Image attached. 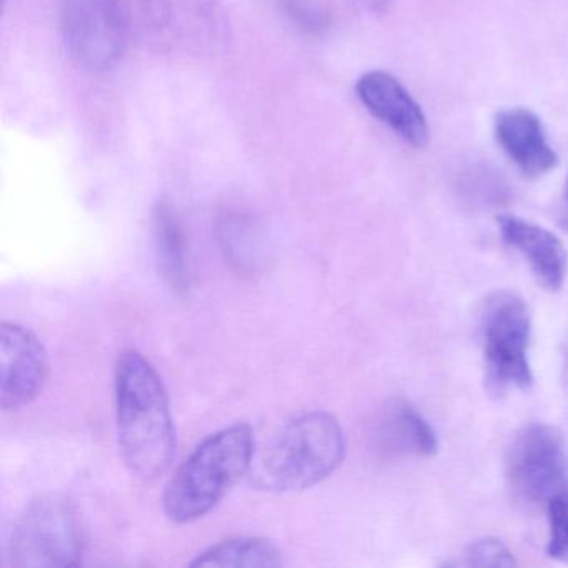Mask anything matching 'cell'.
I'll return each mask as SVG.
<instances>
[{
  "mask_svg": "<svg viewBox=\"0 0 568 568\" xmlns=\"http://www.w3.org/2000/svg\"><path fill=\"white\" fill-rule=\"evenodd\" d=\"M155 254L159 271L165 284L175 294H187L191 288V255L187 235L175 209L168 201H159L152 214Z\"/></svg>",
  "mask_w": 568,
  "mask_h": 568,
  "instance_id": "13",
  "label": "cell"
},
{
  "mask_svg": "<svg viewBox=\"0 0 568 568\" xmlns=\"http://www.w3.org/2000/svg\"><path fill=\"white\" fill-rule=\"evenodd\" d=\"M354 2L362 11L374 16L385 14L394 4V0H354Z\"/></svg>",
  "mask_w": 568,
  "mask_h": 568,
  "instance_id": "19",
  "label": "cell"
},
{
  "mask_svg": "<svg viewBox=\"0 0 568 568\" xmlns=\"http://www.w3.org/2000/svg\"><path fill=\"white\" fill-rule=\"evenodd\" d=\"M381 442L388 450L417 457H434L440 445L427 418L405 400L394 402L382 415Z\"/></svg>",
  "mask_w": 568,
  "mask_h": 568,
  "instance_id": "14",
  "label": "cell"
},
{
  "mask_svg": "<svg viewBox=\"0 0 568 568\" xmlns=\"http://www.w3.org/2000/svg\"><path fill=\"white\" fill-rule=\"evenodd\" d=\"M547 518L548 557L568 564V491H564L548 501Z\"/></svg>",
  "mask_w": 568,
  "mask_h": 568,
  "instance_id": "17",
  "label": "cell"
},
{
  "mask_svg": "<svg viewBox=\"0 0 568 568\" xmlns=\"http://www.w3.org/2000/svg\"><path fill=\"white\" fill-rule=\"evenodd\" d=\"M221 244L229 264L241 272L251 274L258 264V241L254 227L239 215L225 219L221 224Z\"/></svg>",
  "mask_w": 568,
  "mask_h": 568,
  "instance_id": "16",
  "label": "cell"
},
{
  "mask_svg": "<svg viewBox=\"0 0 568 568\" xmlns=\"http://www.w3.org/2000/svg\"><path fill=\"white\" fill-rule=\"evenodd\" d=\"M61 32L72 58L85 68H112L129 39L111 0H61Z\"/></svg>",
  "mask_w": 568,
  "mask_h": 568,
  "instance_id": "8",
  "label": "cell"
},
{
  "mask_svg": "<svg viewBox=\"0 0 568 568\" xmlns=\"http://www.w3.org/2000/svg\"><path fill=\"white\" fill-rule=\"evenodd\" d=\"M48 354L34 332L18 322L0 324V405L19 410L31 404L48 378Z\"/></svg>",
  "mask_w": 568,
  "mask_h": 568,
  "instance_id": "9",
  "label": "cell"
},
{
  "mask_svg": "<svg viewBox=\"0 0 568 568\" xmlns=\"http://www.w3.org/2000/svg\"><path fill=\"white\" fill-rule=\"evenodd\" d=\"M355 92L362 105L405 144L414 149L427 148L430 141L427 119L398 79L384 71L365 72Z\"/></svg>",
  "mask_w": 568,
  "mask_h": 568,
  "instance_id": "10",
  "label": "cell"
},
{
  "mask_svg": "<svg viewBox=\"0 0 568 568\" xmlns=\"http://www.w3.org/2000/svg\"><path fill=\"white\" fill-rule=\"evenodd\" d=\"M494 129L501 151L525 178L540 179L557 168V154L534 112L524 108L505 109L495 118Z\"/></svg>",
  "mask_w": 568,
  "mask_h": 568,
  "instance_id": "12",
  "label": "cell"
},
{
  "mask_svg": "<svg viewBox=\"0 0 568 568\" xmlns=\"http://www.w3.org/2000/svg\"><path fill=\"white\" fill-rule=\"evenodd\" d=\"M115 407L125 467L142 481L158 480L174 458V422L161 375L134 348L122 352L115 365Z\"/></svg>",
  "mask_w": 568,
  "mask_h": 568,
  "instance_id": "1",
  "label": "cell"
},
{
  "mask_svg": "<svg viewBox=\"0 0 568 568\" xmlns=\"http://www.w3.org/2000/svg\"><path fill=\"white\" fill-rule=\"evenodd\" d=\"M481 334L488 392L528 390L534 374L528 362L531 321L527 304L511 292L495 294L481 315Z\"/></svg>",
  "mask_w": 568,
  "mask_h": 568,
  "instance_id": "6",
  "label": "cell"
},
{
  "mask_svg": "<svg viewBox=\"0 0 568 568\" xmlns=\"http://www.w3.org/2000/svg\"><path fill=\"white\" fill-rule=\"evenodd\" d=\"M345 455L341 424L327 412L295 415L255 450L251 481L267 491H301L331 477Z\"/></svg>",
  "mask_w": 568,
  "mask_h": 568,
  "instance_id": "3",
  "label": "cell"
},
{
  "mask_svg": "<svg viewBox=\"0 0 568 568\" xmlns=\"http://www.w3.org/2000/svg\"><path fill=\"white\" fill-rule=\"evenodd\" d=\"M567 202H568V181H567Z\"/></svg>",
  "mask_w": 568,
  "mask_h": 568,
  "instance_id": "20",
  "label": "cell"
},
{
  "mask_svg": "<svg viewBox=\"0 0 568 568\" xmlns=\"http://www.w3.org/2000/svg\"><path fill=\"white\" fill-rule=\"evenodd\" d=\"M282 554L271 540L261 537H235L202 551L191 567H281Z\"/></svg>",
  "mask_w": 568,
  "mask_h": 568,
  "instance_id": "15",
  "label": "cell"
},
{
  "mask_svg": "<svg viewBox=\"0 0 568 568\" xmlns=\"http://www.w3.org/2000/svg\"><path fill=\"white\" fill-rule=\"evenodd\" d=\"M511 487L525 500L544 504L568 491V445L557 427L531 424L515 437L507 457Z\"/></svg>",
  "mask_w": 568,
  "mask_h": 568,
  "instance_id": "7",
  "label": "cell"
},
{
  "mask_svg": "<svg viewBox=\"0 0 568 568\" xmlns=\"http://www.w3.org/2000/svg\"><path fill=\"white\" fill-rule=\"evenodd\" d=\"M254 432L235 424L205 438L165 485L164 511L175 524L205 517L251 471Z\"/></svg>",
  "mask_w": 568,
  "mask_h": 568,
  "instance_id": "4",
  "label": "cell"
},
{
  "mask_svg": "<svg viewBox=\"0 0 568 568\" xmlns=\"http://www.w3.org/2000/svg\"><path fill=\"white\" fill-rule=\"evenodd\" d=\"M458 565L465 567H514L517 565L514 554L507 545L497 538H484L475 541L465 550L464 558Z\"/></svg>",
  "mask_w": 568,
  "mask_h": 568,
  "instance_id": "18",
  "label": "cell"
},
{
  "mask_svg": "<svg viewBox=\"0 0 568 568\" xmlns=\"http://www.w3.org/2000/svg\"><path fill=\"white\" fill-rule=\"evenodd\" d=\"M129 44L182 59L214 58L232 39L221 0H111Z\"/></svg>",
  "mask_w": 568,
  "mask_h": 568,
  "instance_id": "2",
  "label": "cell"
},
{
  "mask_svg": "<svg viewBox=\"0 0 568 568\" xmlns=\"http://www.w3.org/2000/svg\"><path fill=\"white\" fill-rule=\"evenodd\" d=\"M497 224L501 239L527 261L538 284L548 292L560 291L568 268L564 242L554 232L517 215H498Z\"/></svg>",
  "mask_w": 568,
  "mask_h": 568,
  "instance_id": "11",
  "label": "cell"
},
{
  "mask_svg": "<svg viewBox=\"0 0 568 568\" xmlns=\"http://www.w3.org/2000/svg\"><path fill=\"white\" fill-rule=\"evenodd\" d=\"M84 538L78 511L61 494L34 498L12 528L8 565L12 568L79 567Z\"/></svg>",
  "mask_w": 568,
  "mask_h": 568,
  "instance_id": "5",
  "label": "cell"
}]
</instances>
